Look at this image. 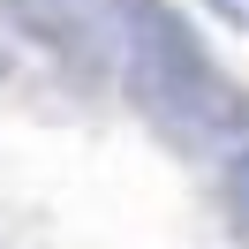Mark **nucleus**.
<instances>
[{
    "label": "nucleus",
    "instance_id": "obj_3",
    "mask_svg": "<svg viewBox=\"0 0 249 249\" xmlns=\"http://www.w3.org/2000/svg\"><path fill=\"white\" fill-rule=\"evenodd\" d=\"M219 204H227V227H234V242L249 249V143L219 159Z\"/></svg>",
    "mask_w": 249,
    "mask_h": 249
},
{
    "label": "nucleus",
    "instance_id": "obj_5",
    "mask_svg": "<svg viewBox=\"0 0 249 249\" xmlns=\"http://www.w3.org/2000/svg\"><path fill=\"white\" fill-rule=\"evenodd\" d=\"M212 8H219V16H234V0H212Z\"/></svg>",
    "mask_w": 249,
    "mask_h": 249
},
{
    "label": "nucleus",
    "instance_id": "obj_1",
    "mask_svg": "<svg viewBox=\"0 0 249 249\" xmlns=\"http://www.w3.org/2000/svg\"><path fill=\"white\" fill-rule=\"evenodd\" d=\"M113 8V53L121 91L174 151H242L249 143V91L212 61L196 23L174 0H106Z\"/></svg>",
    "mask_w": 249,
    "mask_h": 249
},
{
    "label": "nucleus",
    "instance_id": "obj_4",
    "mask_svg": "<svg viewBox=\"0 0 249 249\" xmlns=\"http://www.w3.org/2000/svg\"><path fill=\"white\" fill-rule=\"evenodd\" d=\"M0 83H8V38H0Z\"/></svg>",
    "mask_w": 249,
    "mask_h": 249
},
{
    "label": "nucleus",
    "instance_id": "obj_6",
    "mask_svg": "<svg viewBox=\"0 0 249 249\" xmlns=\"http://www.w3.org/2000/svg\"><path fill=\"white\" fill-rule=\"evenodd\" d=\"M0 249H8V242H0Z\"/></svg>",
    "mask_w": 249,
    "mask_h": 249
},
{
    "label": "nucleus",
    "instance_id": "obj_2",
    "mask_svg": "<svg viewBox=\"0 0 249 249\" xmlns=\"http://www.w3.org/2000/svg\"><path fill=\"white\" fill-rule=\"evenodd\" d=\"M0 16L16 23L38 53L68 61L76 76L121 61V53H113V8L106 0H0Z\"/></svg>",
    "mask_w": 249,
    "mask_h": 249
}]
</instances>
